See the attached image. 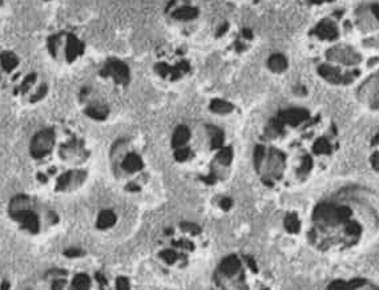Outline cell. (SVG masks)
I'll list each match as a JSON object with an SVG mask.
<instances>
[{"label": "cell", "instance_id": "15", "mask_svg": "<svg viewBox=\"0 0 379 290\" xmlns=\"http://www.w3.org/2000/svg\"><path fill=\"white\" fill-rule=\"evenodd\" d=\"M211 110L216 114H227V112H230L233 110L232 105L226 103V101L222 100H215L211 104Z\"/></svg>", "mask_w": 379, "mask_h": 290}, {"label": "cell", "instance_id": "2", "mask_svg": "<svg viewBox=\"0 0 379 290\" xmlns=\"http://www.w3.org/2000/svg\"><path fill=\"white\" fill-rule=\"evenodd\" d=\"M308 50L322 80L337 87H357L379 68V4L345 11L320 20L310 32Z\"/></svg>", "mask_w": 379, "mask_h": 290}, {"label": "cell", "instance_id": "10", "mask_svg": "<svg viewBox=\"0 0 379 290\" xmlns=\"http://www.w3.org/2000/svg\"><path fill=\"white\" fill-rule=\"evenodd\" d=\"M367 163L375 174L379 176V129L370 136L367 143Z\"/></svg>", "mask_w": 379, "mask_h": 290}, {"label": "cell", "instance_id": "22", "mask_svg": "<svg viewBox=\"0 0 379 290\" xmlns=\"http://www.w3.org/2000/svg\"><path fill=\"white\" fill-rule=\"evenodd\" d=\"M232 200L230 198H222V201H221V206H222L223 209H229L230 206H232Z\"/></svg>", "mask_w": 379, "mask_h": 290}, {"label": "cell", "instance_id": "18", "mask_svg": "<svg viewBox=\"0 0 379 290\" xmlns=\"http://www.w3.org/2000/svg\"><path fill=\"white\" fill-rule=\"evenodd\" d=\"M285 63H286V61H285V59H283L282 56L275 55L270 60V67L273 68L274 71H282L283 68H285V65H286Z\"/></svg>", "mask_w": 379, "mask_h": 290}, {"label": "cell", "instance_id": "16", "mask_svg": "<svg viewBox=\"0 0 379 290\" xmlns=\"http://www.w3.org/2000/svg\"><path fill=\"white\" fill-rule=\"evenodd\" d=\"M285 228H286L287 232L290 233H297L301 228V223H299L298 217L295 215H289L286 216L285 219Z\"/></svg>", "mask_w": 379, "mask_h": 290}, {"label": "cell", "instance_id": "8", "mask_svg": "<svg viewBox=\"0 0 379 290\" xmlns=\"http://www.w3.org/2000/svg\"><path fill=\"white\" fill-rule=\"evenodd\" d=\"M355 96L363 110L379 115V68L355 87Z\"/></svg>", "mask_w": 379, "mask_h": 290}, {"label": "cell", "instance_id": "21", "mask_svg": "<svg viewBox=\"0 0 379 290\" xmlns=\"http://www.w3.org/2000/svg\"><path fill=\"white\" fill-rule=\"evenodd\" d=\"M184 228H185L186 231L192 232V233H197L200 232V228L197 225H194V224H184Z\"/></svg>", "mask_w": 379, "mask_h": 290}, {"label": "cell", "instance_id": "11", "mask_svg": "<svg viewBox=\"0 0 379 290\" xmlns=\"http://www.w3.org/2000/svg\"><path fill=\"white\" fill-rule=\"evenodd\" d=\"M241 268L240 260L237 258L236 256H230L225 258L221 264V272L226 276H233L238 272V269Z\"/></svg>", "mask_w": 379, "mask_h": 290}, {"label": "cell", "instance_id": "25", "mask_svg": "<svg viewBox=\"0 0 379 290\" xmlns=\"http://www.w3.org/2000/svg\"><path fill=\"white\" fill-rule=\"evenodd\" d=\"M314 3H322V1H331V0H312Z\"/></svg>", "mask_w": 379, "mask_h": 290}, {"label": "cell", "instance_id": "12", "mask_svg": "<svg viewBox=\"0 0 379 290\" xmlns=\"http://www.w3.org/2000/svg\"><path fill=\"white\" fill-rule=\"evenodd\" d=\"M189 137H190L189 129H188L185 125L178 126V128L176 129V132H174V135H173V139H172L173 147L181 148L182 145L189 140Z\"/></svg>", "mask_w": 379, "mask_h": 290}, {"label": "cell", "instance_id": "4", "mask_svg": "<svg viewBox=\"0 0 379 290\" xmlns=\"http://www.w3.org/2000/svg\"><path fill=\"white\" fill-rule=\"evenodd\" d=\"M28 159L39 185L55 193H69L87 180L91 152L72 126L52 124L31 136Z\"/></svg>", "mask_w": 379, "mask_h": 290}, {"label": "cell", "instance_id": "23", "mask_svg": "<svg viewBox=\"0 0 379 290\" xmlns=\"http://www.w3.org/2000/svg\"><path fill=\"white\" fill-rule=\"evenodd\" d=\"M3 17H4V0H0V25H1Z\"/></svg>", "mask_w": 379, "mask_h": 290}, {"label": "cell", "instance_id": "6", "mask_svg": "<svg viewBox=\"0 0 379 290\" xmlns=\"http://www.w3.org/2000/svg\"><path fill=\"white\" fill-rule=\"evenodd\" d=\"M5 216L15 231L28 237H39L59 224V215L32 193L17 192L5 205Z\"/></svg>", "mask_w": 379, "mask_h": 290}, {"label": "cell", "instance_id": "1", "mask_svg": "<svg viewBox=\"0 0 379 290\" xmlns=\"http://www.w3.org/2000/svg\"><path fill=\"white\" fill-rule=\"evenodd\" d=\"M339 147L330 118L308 108L279 111L266 124L254 148V167L268 186L298 185L325 168Z\"/></svg>", "mask_w": 379, "mask_h": 290}, {"label": "cell", "instance_id": "3", "mask_svg": "<svg viewBox=\"0 0 379 290\" xmlns=\"http://www.w3.org/2000/svg\"><path fill=\"white\" fill-rule=\"evenodd\" d=\"M312 223L309 240L321 250H363L379 237V197L366 186H345L314 206Z\"/></svg>", "mask_w": 379, "mask_h": 290}, {"label": "cell", "instance_id": "9", "mask_svg": "<svg viewBox=\"0 0 379 290\" xmlns=\"http://www.w3.org/2000/svg\"><path fill=\"white\" fill-rule=\"evenodd\" d=\"M327 290H379V284L365 277L337 280L327 286Z\"/></svg>", "mask_w": 379, "mask_h": 290}, {"label": "cell", "instance_id": "20", "mask_svg": "<svg viewBox=\"0 0 379 290\" xmlns=\"http://www.w3.org/2000/svg\"><path fill=\"white\" fill-rule=\"evenodd\" d=\"M116 288H117V290H129V282H128V280L124 277L117 278V281H116Z\"/></svg>", "mask_w": 379, "mask_h": 290}, {"label": "cell", "instance_id": "5", "mask_svg": "<svg viewBox=\"0 0 379 290\" xmlns=\"http://www.w3.org/2000/svg\"><path fill=\"white\" fill-rule=\"evenodd\" d=\"M0 95L17 105L32 107L48 95V84L40 72L30 67L24 58L12 50L0 51Z\"/></svg>", "mask_w": 379, "mask_h": 290}, {"label": "cell", "instance_id": "14", "mask_svg": "<svg viewBox=\"0 0 379 290\" xmlns=\"http://www.w3.org/2000/svg\"><path fill=\"white\" fill-rule=\"evenodd\" d=\"M114 223H116V216H114L113 212H110V210L101 212L99 219H97V227L100 228V229L112 227Z\"/></svg>", "mask_w": 379, "mask_h": 290}, {"label": "cell", "instance_id": "19", "mask_svg": "<svg viewBox=\"0 0 379 290\" xmlns=\"http://www.w3.org/2000/svg\"><path fill=\"white\" fill-rule=\"evenodd\" d=\"M160 256H161V258H164V260L166 261V262H169V264L174 262V261H176V258H177L176 253L173 252V250H169V249L168 250H164V252L161 253Z\"/></svg>", "mask_w": 379, "mask_h": 290}, {"label": "cell", "instance_id": "13", "mask_svg": "<svg viewBox=\"0 0 379 290\" xmlns=\"http://www.w3.org/2000/svg\"><path fill=\"white\" fill-rule=\"evenodd\" d=\"M91 289V278L84 273H77L72 280L71 290H89Z\"/></svg>", "mask_w": 379, "mask_h": 290}, {"label": "cell", "instance_id": "7", "mask_svg": "<svg viewBox=\"0 0 379 290\" xmlns=\"http://www.w3.org/2000/svg\"><path fill=\"white\" fill-rule=\"evenodd\" d=\"M47 52L60 64H72L84 54V43L68 31H60L47 39Z\"/></svg>", "mask_w": 379, "mask_h": 290}, {"label": "cell", "instance_id": "24", "mask_svg": "<svg viewBox=\"0 0 379 290\" xmlns=\"http://www.w3.org/2000/svg\"><path fill=\"white\" fill-rule=\"evenodd\" d=\"M9 284L7 281H4L3 278H0V290H8Z\"/></svg>", "mask_w": 379, "mask_h": 290}, {"label": "cell", "instance_id": "17", "mask_svg": "<svg viewBox=\"0 0 379 290\" xmlns=\"http://www.w3.org/2000/svg\"><path fill=\"white\" fill-rule=\"evenodd\" d=\"M217 159H218L221 164L229 165L230 163H232V159H233L232 149H230V148H223V149H221V151L218 152Z\"/></svg>", "mask_w": 379, "mask_h": 290}]
</instances>
